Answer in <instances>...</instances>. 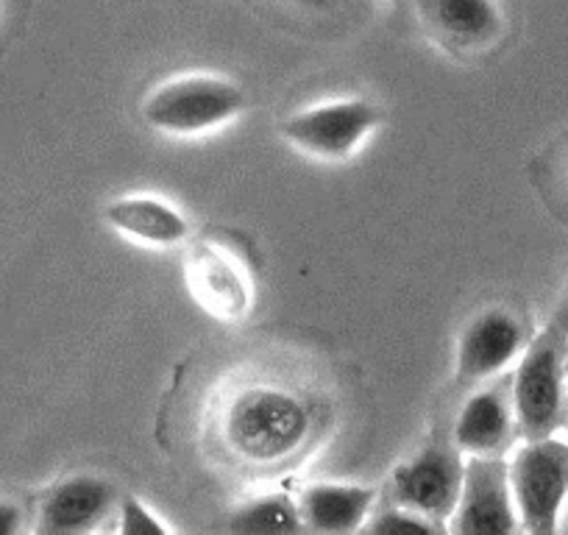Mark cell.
Here are the masks:
<instances>
[{
    "instance_id": "6da1fadb",
    "label": "cell",
    "mask_w": 568,
    "mask_h": 535,
    "mask_svg": "<svg viewBox=\"0 0 568 535\" xmlns=\"http://www.w3.org/2000/svg\"><path fill=\"white\" fill-rule=\"evenodd\" d=\"M324 385L284 365L229 376L206 405L201 433L215 463L240 477H278L302 466L332 427Z\"/></svg>"
},
{
    "instance_id": "7a4b0ae2",
    "label": "cell",
    "mask_w": 568,
    "mask_h": 535,
    "mask_svg": "<svg viewBox=\"0 0 568 535\" xmlns=\"http://www.w3.org/2000/svg\"><path fill=\"white\" fill-rule=\"evenodd\" d=\"M245 107L237 81L215 73H184L162 81L145 103L142 120L168 138H201L232 123Z\"/></svg>"
},
{
    "instance_id": "3957f363",
    "label": "cell",
    "mask_w": 568,
    "mask_h": 535,
    "mask_svg": "<svg viewBox=\"0 0 568 535\" xmlns=\"http://www.w3.org/2000/svg\"><path fill=\"white\" fill-rule=\"evenodd\" d=\"M510 391L521 441L555 435L568 422L566 337L551 324L529 337L510 374Z\"/></svg>"
},
{
    "instance_id": "277c9868",
    "label": "cell",
    "mask_w": 568,
    "mask_h": 535,
    "mask_svg": "<svg viewBox=\"0 0 568 535\" xmlns=\"http://www.w3.org/2000/svg\"><path fill=\"white\" fill-rule=\"evenodd\" d=\"M518 527L532 535L560 529L568 502V441L560 435L521 441L507 457Z\"/></svg>"
},
{
    "instance_id": "5b68a950",
    "label": "cell",
    "mask_w": 568,
    "mask_h": 535,
    "mask_svg": "<svg viewBox=\"0 0 568 535\" xmlns=\"http://www.w3.org/2000/svg\"><path fill=\"white\" fill-rule=\"evenodd\" d=\"M463 466H466V455L457 450L452 430L433 435L407 461L393 468L387 499L420 513L446 529L455 513L457 496H460Z\"/></svg>"
},
{
    "instance_id": "8992f818",
    "label": "cell",
    "mask_w": 568,
    "mask_h": 535,
    "mask_svg": "<svg viewBox=\"0 0 568 535\" xmlns=\"http://www.w3.org/2000/svg\"><path fill=\"white\" fill-rule=\"evenodd\" d=\"M382 112L368 98H335L296 109L282 120V138L302 154L324 162H343L379 129Z\"/></svg>"
},
{
    "instance_id": "52a82bcc",
    "label": "cell",
    "mask_w": 568,
    "mask_h": 535,
    "mask_svg": "<svg viewBox=\"0 0 568 535\" xmlns=\"http://www.w3.org/2000/svg\"><path fill=\"white\" fill-rule=\"evenodd\" d=\"M529 330L510 307H485L460 330L455 349V380L460 387H477L496 380L518 363L529 343Z\"/></svg>"
},
{
    "instance_id": "ba28073f",
    "label": "cell",
    "mask_w": 568,
    "mask_h": 535,
    "mask_svg": "<svg viewBox=\"0 0 568 535\" xmlns=\"http://www.w3.org/2000/svg\"><path fill=\"white\" fill-rule=\"evenodd\" d=\"M518 513L507 474V457L466 455L463 485L446 533L505 535L518 533Z\"/></svg>"
},
{
    "instance_id": "9c48e42d",
    "label": "cell",
    "mask_w": 568,
    "mask_h": 535,
    "mask_svg": "<svg viewBox=\"0 0 568 535\" xmlns=\"http://www.w3.org/2000/svg\"><path fill=\"white\" fill-rule=\"evenodd\" d=\"M452 438L463 455L485 457H505L513 444L521 441L518 438L516 407H513L510 374L471 387L455 424H452Z\"/></svg>"
},
{
    "instance_id": "30bf717a",
    "label": "cell",
    "mask_w": 568,
    "mask_h": 535,
    "mask_svg": "<svg viewBox=\"0 0 568 535\" xmlns=\"http://www.w3.org/2000/svg\"><path fill=\"white\" fill-rule=\"evenodd\" d=\"M118 491L98 474H70L42 494L37 529L48 535H79L98 529L118 511Z\"/></svg>"
},
{
    "instance_id": "8fae6325",
    "label": "cell",
    "mask_w": 568,
    "mask_h": 535,
    "mask_svg": "<svg viewBox=\"0 0 568 535\" xmlns=\"http://www.w3.org/2000/svg\"><path fill=\"white\" fill-rule=\"evenodd\" d=\"M184 280L190 296L217 321H240L251 310V285L243 268L212 243H193L184 256Z\"/></svg>"
},
{
    "instance_id": "7c38bea8",
    "label": "cell",
    "mask_w": 568,
    "mask_h": 535,
    "mask_svg": "<svg viewBox=\"0 0 568 535\" xmlns=\"http://www.w3.org/2000/svg\"><path fill=\"white\" fill-rule=\"evenodd\" d=\"M418 14L435 42L457 57L488 51L505 34L496 0H418Z\"/></svg>"
},
{
    "instance_id": "4fadbf2b",
    "label": "cell",
    "mask_w": 568,
    "mask_h": 535,
    "mask_svg": "<svg viewBox=\"0 0 568 535\" xmlns=\"http://www.w3.org/2000/svg\"><path fill=\"white\" fill-rule=\"evenodd\" d=\"M296 499L304 529L346 535L359 533L365 527L379 494L374 488H365V485L313 483L302 488Z\"/></svg>"
},
{
    "instance_id": "5bb4252c",
    "label": "cell",
    "mask_w": 568,
    "mask_h": 535,
    "mask_svg": "<svg viewBox=\"0 0 568 535\" xmlns=\"http://www.w3.org/2000/svg\"><path fill=\"white\" fill-rule=\"evenodd\" d=\"M109 226L123 238L154 249H171L190 240V223L176 206L154 195H123L103 210Z\"/></svg>"
},
{
    "instance_id": "9a60e30c",
    "label": "cell",
    "mask_w": 568,
    "mask_h": 535,
    "mask_svg": "<svg viewBox=\"0 0 568 535\" xmlns=\"http://www.w3.org/2000/svg\"><path fill=\"white\" fill-rule=\"evenodd\" d=\"M229 529L234 533H302L304 522L298 513V499L287 491L251 496L234 507L229 516Z\"/></svg>"
},
{
    "instance_id": "2e32d148",
    "label": "cell",
    "mask_w": 568,
    "mask_h": 535,
    "mask_svg": "<svg viewBox=\"0 0 568 535\" xmlns=\"http://www.w3.org/2000/svg\"><path fill=\"white\" fill-rule=\"evenodd\" d=\"M365 533H382V535H393V533H444L435 522H429L426 516L420 513L409 511V507L398 505V502L387 499L385 505L371 511L368 522H365Z\"/></svg>"
},
{
    "instance_id": "e0dca14e",
    "label": "cell",
    "mask_w": 568,
    "mask_h": 535,
    "mask_svg": "<svg viewBox=\"0 0 568 535\" xmlns=\"http://www.w3.org/2000/svg\"><path fill=\"white\" fill-rule=\"evenodd\" d=\"M118 516L120 529L129 535H151V533H168L165 524L149 511V505L136 496H120L118 502Z\"/></svg>"
},
{
    "instance_id": "ac0fdd59",
    "label": "cell",
    "mask_w": 568,
    "mask_h": 535,
    "mask_svg": "<svg viewBox=\"0 0 568 535\" xmlns=\"http://www.w3.org/2000/svg\"><path fill=\"white\" fill-rule=\"evenodd\" d=\"M278 3L310 20H329L348 9V0H278Z\"/></svg>"
},
{
    "instance_id": "d6986e66",
    "label": "cell",
    "mask_w": 568,
    "mask_h": 535,
    "mask_svg": "<svg viewBox=\"0 0 568 535\" xmlns=\"http://www.w3.org/2000/svg\"><path fill=\"white\" fill-rule=\"evenodd\" d=\"M23 529V511L14 502L0 499V535H14Z\"/></svg>"
},
{
    "instance_id": "ffe728a7",
    "label": "cell",
    "mask_w": 568,
    "mask_h": 535,
    "mask_svg": "<svg viewBox=\"0 0 568 535\" xmlns=\"http://www.w3.org/2000/svg\"><path fill=\"white\" fill-rule=\"evenodd\" d=\"M549 324L555 326V330L568 341V287H566V293H562L560 302H557V310H555V315H551Z\"/></svg>"
},
{
    "instance_id": "44dd1931",
    "label": "cell",
    "mask_w": 568,
    "mask_h": 535,
    "mask_svg": "<svg viewBox=\"0 0 568 535\" xmlns=\"http://www.w3.org/2000/svg\"><path fill=\"white\" fill-rule=\"evenodd\" d=\"M566 402H568V341H566Z\"/></svg>"
}]
</instances>
